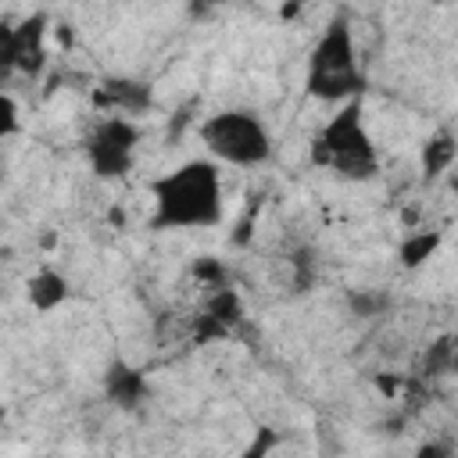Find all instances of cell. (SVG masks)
Wrapping results in <instances>:
<instances>
[{"mask_svg":"<svg viewBox=\"0 0 458 458\" xmlns=\"http://www.w3.org/2000/svg\"><path fill=\"white\" fill-rule=\"evenodd\" d=\"M4 419H7V411H4V404H0V426H4Z\"/></svg>","mask_w":458,"mask_h":458,"instance_id":"cell-20","label":"cell"},{"mask_svg":"<svg viewBox=\"0 0 458 458\" xmlns=\"http://www.w3.org/2000/svg\"><path fill=\"white\" fill-rule=\"evenodd\" d=\"M18 132H21V107L7 89H0V143Z\"/></svg>","mask_w":458,"mask_h":458,"instance_id":"cell-16","label":"cell"},{"mask_svg":"<svg viewBox=\"0 0 458 458\" xmlns=\"http://www.w3.org/2000/svg\"><path fill=\"white\" fill-rule=\"evenodd\" d=\"M82 154L97 179H125L140 154V125L132 118L100 114L82 140Z\"/></svg>","mask_w":458,"mask_h":458,"instance_id":"cell-5","label":"cell"},{"mask_svg":"<svg viewBox=\"0 0 458 458\" xmlns=\"http://www.w3.org/2000/svg\"><path fill=\"white\" fill-rule=\"evenodd\" d=\"M279 444V433H272V429H258V437L250 440V447L243 451V458H268V451Z\"/></svg>","mask_w":458,"mask_h":458,"instance_id":"cell-18","label":"cell"},{"mask_svg":"<svg viewBox=\"0 0 458 458\" xmlns=\"http://www.w3.org/2000/svg\"><path fill=\"white\" fill-rule=\"evenodd\" d=\"M47 11H32L14 21V72L25 79H39L47 68Z\"/></svg>","mask_w":458,"mask_h":458,"instance_id":"cell-8","label":"cell"},{"mask_svg":"<svg viewBox=\"0 0 458 458\" xmlns=\"http://www.w3.org/2000/svg\"><path fill=\"white\" fill-rule=\"evenodd\" d=\"M311 165L333 172L344 182H369L379 175V150L365 125L361 100L340 104L311 140Z\"/></svg>","mask_w":458,"mask_h":458,"instance_id":"cell-3","label":"cell"},{"mask_svg":"<svg viewBox=\"0 0 458 458\" xmlns=\"http://www.w3.org/2000/svg\"><path fill=\"white\" fill-rule=\"evenodd\" d=\"M193 279H197L200 286H208V290H218V286H225V265H222L218 258L204 254V258L193 261Z\"/></svg>","mask_w":458,"mask_h":458,"instance_id":"cell-15","label":"cell"},{"mask_svg":"<svg viewBox=\"0 0 458 458\" xmlns=\"http://www.w3.org/2000/svg\"><path fill=\"white\" fill-rule=\"evenodd\" d=\"M415 458H454V447L447 440H426V444H419Z\"/></svg>","mask_w":458,"mask_h":458,"instance_id":"cell-19","label":"cell"},{"mask_svg":"<svg viewBox=\"0 0 458 458\" xmlns=\"http://www.w3.org/2000/svg\"><path fill=\"white\" fill-rule=\"evenodd\" d=\"M68 293H72V286H68L64 272H57V268H36V272L25 279V301H29V308H32L36 315L57 311V308L68 301Z\"/></svg>","mask_w":458,"mask_h":458,"instance_id":"cell-10","label":"cell"},{"mask_svg":"<svg viewBox=\"0 0 458 458\" xmlns=\"http://www.w3.org/2000/svg\"><path fill=\"white\" fill-rule=\"evenodd\" d=\"M440 243H444V233L440 229H415V233H408L401 240L397 258H401L404 268H419V265H426L440 250Z\"/></svg>","mask_w":458,"mask_h":458,"instance_id":"cell-12","label":"cell"},{"mask_svg":"<svg viewBox=\"0 0 458 458\" xmlns=\"http://www.w3.org/2000/svg\"><path fill=\"white\" fill-rule=\"evenodd\" d=\"M104 394H107V401H111L114 408L132 411V408H140L143 397H147V376H143L140 369L125 365V361H111L107 372H104Z\"/></svg>","mask_w":458,"mask_h":458,"instance_id":"cell-9","label":"cell"},{"mask_svg":"<svg viewBox=\"0 0 458 458\" xmlns=\"http://www.w3.org/2000/svg\"><path fill=\"white\" fill-rule=\"evenodd\" d=\"M200 143L215 165L222 161L233 168H258V165H268L272 157V132L265 118L247 107L211 111L200 122Z\"/></svg>","mask_w":458,"mask_h":458,"instance_id":"cell-4","label":"cell"},{"mask_svg":"<svg viewBox=\"0 0 458 458\" xmlns=\"http://www.w3.org/2000/svg\"><path fill=\"white\" fill-rule=\"evenodd\" d=\"M454 157H458V140H454V132L444 125V129H437V132L422 143V154H419L422 182H437L444 172H451Z\"/></svg>","mask_w":458,"mask_h":458,"instance_id":"cell-11","label":"cell"},{"mask_svg":"<svg viewBox=\"0 0 458 458\" xmlns=\"http://www.w3.org/2000/svg\"><path fill=\"white\" fill-rule=\"evenodd\" d=\"M93 104L100 114H118L136 122V114L150 107V86L129 75H107L93 86Z\"/></svg>","mask_w":458,"mask_h":458,"instance_id":"cell-7","label":"cell"},{"mask_svg":"<svg viewBox=\"0 0 458 458\" xmlns=\"http://www.w3.org/2000/svg\"><path fill=\"white\" fill-rule=\"evenodd\" d=\"M14 75V21L0 18V82Z\"/></svg>","mask_w":458,"mask_h":458,"instance_id":"cell-17","label":"cell"},{"mask_svg":"<svg viewBox=\"0 0 458 458\" xmlns=\"http://www.w3.org/2000/svg\"><path fill=\"white\" fill-rule=\"evenodd\" d=\"M347 308L354 318H376L390 308V293L386 290H351L347 293Z\"/></svg>","mask_w":458,"mask_h":458,"instance_id":"cell-14","label":"cell"},{"mask_svg":"<svg viewBox=\"0 0 458 458\" xmlns=\"http://www.w3.org/2000/svg\"><path fill=\"white\" fill-rule=\"evenodd\" d=\"M451 369H454V336L444 333V336H437L426 347V354H422V376L437 379V376H447Z\"/></svg>","mask_w":458,"mask_h":458,"instance_id":"cell-13","label":"cell"},{"mask_svg":"<svg viewBox=\"0 0 458 458\" xmlns=\"http://www.w3.org/2000/svg\"><path fill=\"white\" fill-rule=\"evenodd\" d=\"M304 89L315 100H322V104L361 100V93H365V68L358 61V43H354L351 18L344 11H336L326 21L322 36L315 39V47L308 54Z\"/></svg>","mask_w":458,"mask_h":458,"instance_id":"cell-2","label":"cell"},{"mask_svg":"<svg viewBox=\"0 0 458 458\" xmlns=\"http://www.w3.org/2000/svg\"><path fill=\"white\" fill-rule=\"evenodd\" d=\"M150 229L157 233L215 229L225 218L222 168L211 157H190L150 182Z\"/></svg>","mask_w":458,"mask_h":458,"instance_id":"cell-1","label":"cell"},{"mask_svg":"<svg viewBox=\"0 0 458 458\" xmlns=\"http://www.w3.org/2000/svg\"><path fill=\"white\" fill-rule=\"evenodd\" d=\"M243 322V301L233 286H218L208 293L204 311L193 318V340L197 344H211V340H225L236 326Z\"/></svg>","mask_w":458,"mask_h":458,"instance_id":"cell-6","label":"cell"}]
</instances>
